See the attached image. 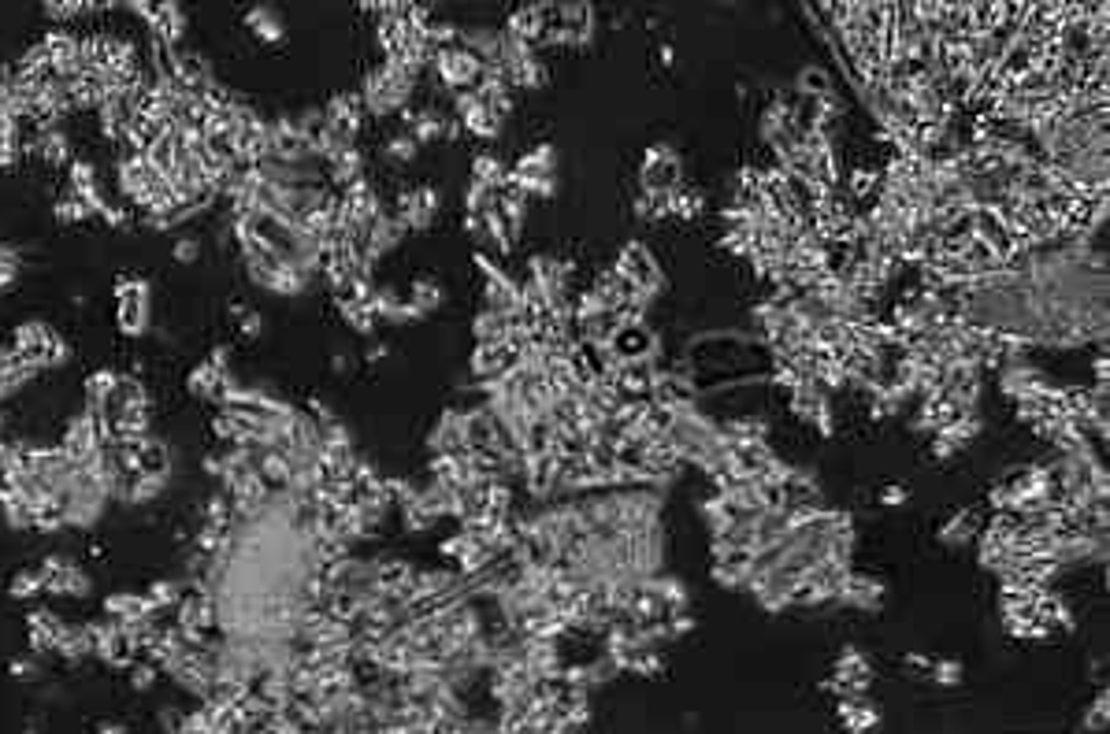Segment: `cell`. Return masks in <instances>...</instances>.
<instances>
[{"mask_svg": "<svg viewBox=\"0 0 1110 734\" xmlns=\"http://www.w3.org/2000/svg\"><path fill=\"white\" fill-rule=\"evenodd\" d=\"M839 716H843V723H847V727H851L854 734H862V731L877 727V709H873V705L847 701L843 709H839Z\"/></svg>", "mask_w": 1110, "mask_h": 734, "instance_id": "ba28073f", "label": "cell"}, {"mask_svg": "<svg viewBox=\"0 0 1110 734\" xmlns=\"http://www.w3.org/2000/svg\"><path fill=\"white\" fill-rule=\"evenodd\" d=\"M457 112H461V126L465 130H472L476 138H498V130L505 123V115H498L491 104L480 101L476 89H468V94L457 97Z\"/></svg>", "mask_w": 1110, "mask_h": 734, "instance_id": "3957f363", "label": "cell"}, {"mask_svg": "<svg viewBox=\"0 0 1110 734\" xmlns=\"http://www.w3.org/2000/svg\"><path fill=\"white\" fill-rule=\"evenodd\" d=\"M799 94L806 97V101H817V97L832 94V82H828V75L821 67H806L799 75Z\"/></svg>", "mask_w": 1110, "mask_h": 734, "instance_id": "9c48e42d", "label": "cell"}, {"mask_svg": "<svg viewBox=\"0 0 1110 734\" xmlns=\"http://www.w3.org/2000/svg\"><path fill=\"white\" fill-rule=\"evenodd\" d=\"M980 527H985V523H980L977 509H962V512H954L951 520H947L943 527H940V542H943V546H965V542L977 538Z\"/></svg>", "mask_w": 1110, "mask_h": 734, "instance_id": "52a82bcc", "label": "cell"}, {"mask_svg": "<svg viewBox=\"0 0 1110 734\" xmlns=\"http://www.w3.org/2000/svg\"><path fill=\"white\" fill-rule=\"evenodd\" d=\"M386 152H394L398 160H409V157H417V141L412 138H398V141H391V149Z\"/></svg>", "mask_w": 1110, "mask_h": 734, "instance_id": "30bf717a", "label": "cell"}, {"mask_svg": "<svg viewBox=\"0 0 1110 734\" xmlns=\"http://www.w3.org/2000/svg\"><path fill=\"white\" fill-rule=\"evenodd\" d=\"M791 405H795V412L802 415V420H810L821 434H832L836 431V423H832V405H828V394L821 386L814 383H806V386H799V389H791Z\"/></svg>", "mask_w": 1110, "mask_h": 734, "instance_id": "277c9868", "label": "cell"}, {"mask_svg": "<svg viewBox=\"0 0 1110 734\" xmlns=\"http://www.w3.org/2000/svg\"><path fill=\"white\" fill-rule=\"evenodd\" d=\"M906 486H884V494H880V501L884 505H906Z\"/></svg>", "mask_w": 1110, "mask_h": 734, "instance_id": "8fae6325", "label": "cell"}, {"mask_svg": "<svg viewBox=\"0 0 1110 734\" xmlns=\"http://www.w3.org/2000/svg\"><path fill=\"white\" fill-rule=\"evenodd\" d=\"M683 186V160L669 145H650L643 157V197L669 194V189Z\"/></svg>", "mask_w": 1110, "mask_h": 734, "instance_id": "6da1fadb", "label": "cell"}, {"mask_svg": "<svg viewBox=\"0 0 1110 734\" xmlns=\"http://www.w3.org/2000/svg\"><path fill=\"white\" fill-rule=\"evenodd\" d=\"M836 597L843 605H859V609H880L884 583L880 579H869V575H847Z\"/></svg>", "mask_w": 1110, "mask_h": 734, "instance_id": "5b68a950", "label": "cell"}, {"mask_svg": "<svg viewBox=\"0 0 1110 734\" xmlns=\"http://www.w3.org/2000/svg\"><path fill=\"white\" fill-rule=\"evenodd\" d=\"M435 212H439V194L431 186H423L417 189V194H405L402 197V223L405 226H428L431 220H435Z\"/></svg>", "mask_w": 1110, "mask_h": 734, "instance_id": "8992f818", "label": "cell"}, {"mask_svg": "<svg viewBox=\"0 0 1110 734\" xmlns=\"http://www.w3.org/2000/svg\"><path fill=\"white\" fill-rule=\"evenodd\" d=\"M435 63H439L442 82L465 89V94L480 86V78H483V63L468 49H449V45H442V49H435Z\"/></svg>", "mask_w": 1110, "mask_h": 734, "instance_id": "7a4b0ae2", "label": "cell"}]
</instances>
